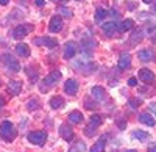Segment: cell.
<instances>
[{
    "label": "cell",
    "mask_w": 156,
    "mask_h": 152,
    "mask_svg": "<svg viewBox=\"0 0 156 152\" xmlns=\"http://www.w3.org/2000/svg\"><path fill=\"white\" fill-rule=\"evenodd\" d=\"M84 107H86V108H90V110H94V108H95V104H92V100L86 99V100H84Z\"/></svg>",
    "instance_id": "cell-32"
},
{
    "label": "cell",
    "mask_w": 156,
    "mask_h": 152,
    "mask_svg": "<svg viewBox=\"0 0 156 152\" xmlns=\"http://www.w3.org/2000/svg\"><path fill=\"white\" fill-rule=\"evenodd\" d=\"M59 135L62 136V140H66V141H72L73 140V130L67 124H62L59 127Z\"/></svg>",
    "instance_id": "cell-8"
},
{
    "label": "cell",
    "mask_w": 156,
    "mask_h": 152,
    "mask_svg": "<svg viewBox=\"0 0 156 152\" xmlns=\"http://www.w3.org/2000/svg\"><path fill=\"white\" fill-rule=\"evenodd\" d=\"M119 68L120 69H128L129 66H131V55L129 54H122L120 57H119Z\"/></svg>",
    "instance_id": "cell-13"
},
{
    "label": "cell",
    "mask_w": 156,
    "mask_h": 152,
    "mask_svg": "<svg viewBox=\"0 0 156 152\" xmlns=\"http://www.w3.org/2000/svg\"><path fill=\"white\" fill-rule=\"evenodd\" d=\"M126 152H137V150H134V149H129V150H126Z\"/></svg>",
    "instance_id": "cell-43"
},
{
    "label": "cell",
    "mask_w": 156,
    "mask_h": 152,
    "mask_svg": "<svg viewBox=\"0 0 156 152\" xmlns=\"http://www.w3.org/2000/svg\"><path fill=\"white\" fill-rule=\"evenodd\" d=\"M147 152H156V144H151L150 147H148V150Z\"/></svg>",
    "instance_id": "cell-36"
},
{
    "label": "cell",
    "mask_w": 156,
    "mask_h": 152,
    "mask_svg": "<svg viewBox=\"0 0 156 152\" xmlns=\"http://www.w3.org/2000/svg\"><path fill=\"white\" fill-rule=\"evenodd\" d=\"M64 90H66V93L69 96H75L78 93V83L73 79H69V80H66V83H64Z\"/></svg>",
    "instance_id": "cell-10"
},
{
    "label": "cell",
    "mask_w": 156,
    "mask_h": 152,
    "mask_svg": "<svg viewBox=\"0 0 156 152\" xmlns=\"http://www.w3.org/2000/svg\"><path fill=\"white\" fill-rule=\"evenodd\" d=\"M92 96H94L97 100H103V99L106 97V91L103 90L101 86H98V85H97V86H94V88H92Z\"/></svg>",
    "instance_id": "cell-19"
},
{
    "label": "cell",
    "mask_w": 156,
    "mask_h": 152,
    "mask_svg": "<svg viewBox=\"0 0 156 152\" xmlns=\"http://www.w3.org/2000/svg\"><path fill=\"white\" fill-rule=\"evenodd\" d=\"M45 140H47V133H45L44 130H36V132L28 133V141H30L31 144L44 146V144H45Z\"/></svg>",
    "instance_id": "cell-2"
},
{
    "label": "cell",
    "mask_w": 156,
    "mask_h": 152,
    "mask_svg": "<svg viewBox=\"0 0 156 152\" xmlns=\"http://www.w3.org/2000/svg\"><path fill=\"white\" fill-rule=\"evenodd\" d=\"M136 83H137V82H136V79H129V80H128V85H129V86H134Z\"/></svg>",
    "instance_id": "cell-35"
},
{
    "label": "cell",
    "mask_w": 156,
    "mask_h": 152,
    "mask_svg": "<svg viewBox=\"0 0 156 152\" xmlns=\"http://www.w3.org/2000/svg\"><path fill=\"white\" fill-rule=\"evenodd\" d=\"M106 17V9H103V8H97L95 9V22H100Z\"/></svg>",
    "instance_id": "cell-25"
},
{
    "label": "cell",
    "mask_w": 156,
    "mask_h": 152,
    "mask_svg": "<svg viewBox=\"0 0 156 152\" xmlns=\"http://www.w3.org/2000/svg\"><path fill=\"white\" fill-rule=\"evenodd\" d=\"M51 2H62L64 3V2H67V0H51Z\"/></svg>",
    "instance_id": "cell-40"
},
{
    "label": "cell",
    "mask_w": 156,
    "mask_h": 152,
    "mask_svg": "<svg viewBox=\"0 0 156 152\" xmlns=\"http://www.w3.org/2000/svg\"><path fill=\"white\" fill-rule=\"evenodd\" d=\"M89 124H94V125H97V127H100V124H101L100 115H92V116L89 118Z\"/></svg>",
    "instance_id": "cell-29"
},
{
    "label": "cell",
    "mask_w": 156,
    "mask_h": 152,
    "mask_svg": "<svg viewBox=\"0 0 156 152\" xmlns=\"http://www.w3.org/2000/svg\"><path fill=\"white\" fill-rule=\"evenodd\" d=\"M0 136L5 141H12L16 138V129H14V125H12L11 121H3L0 124Z\"/></svg>",
    "instance_id": "cell-1"
},
{
    "label": "cell",
    "mask_w": 156,
    "mask_h": 152,
    "mask_svg": "<svg viewBox=\"0 0 156 152\" xmlns=\"http://www.w3.org/2000/svg\"><path fill=\"white\" fill-rule=\"evenodd\" d=\"M0 60H2L5 65H6V68L8 69H11V71H14V72H17L19 69H20V65H19V61L12 57V55H9V54H5V55H2L0 57Z\"/></svg>",
    "instance_id": "cell-5"
},
{
    "label": "cell",
    "mask_w": 156,
    "mask_h": 152,
    "mask_svg": "<svg viewBox=\"0 0 156 152\" xmlns=\"http://www.w3.org/2000/svg\"><path fill=\"white\" fill-rule=\"evenodd\" d=\"M95 132H97V125H94V124H89L87 127L84 129V133H86L87 136H94Z\"/></svg>",
    "instance_id": "cell-28"
},
{
    "label": "cell",
    "mask_w": 156,
    "mask_h": 152,
    "mask_svg": "<svg viewBox=\"0 0 156 152\" xmlns=\"http://www.w3.org/2000/svg\"><path fill=\"white\" fill-rule=\"evenodd\" d=\"M139 121H140L142 124L148 125V127H153V125L156 124L154 118L150 115V113H140V115H139Z\"/></svg>",
    "instance_id": "cell-17"
},
{
    "label": "cell",
    "mask_w": 156,
    "mask_h": 152,
    "mask_svg": "<svg viewBox=\"0 0 156 152\" xmlns=\"http://www.w3.org/2000/svg\"><path fill=\"white\" fill-rule=\"evenodd\" d=\"M69 152H86V144L83 141H76L75 146H72Z\"/></svg>",
    "instance_id": "cell-24"
},
{
    "label": "cell",
    "mask_w": 156,
    "mask_h": 152,
    "mask_svg": "<svg viewBox=\"0 0 156 152\" xmlns=\"http://www.w3.org/2000/svg\"><path fill=\"white\" fill-rule=\"evenodd\" d=\"M64 105V99L61 97V96H53L50 99V107L53 108V110H58V108H61Z\"/></svg>",
    "instance_id": "cell-21"
},
{
    "label": "cell",
    "mask_w": 156,
    "mask_h": 152,
    "mask_svg": "<svg viewBox=\"0 0 156 152\" xmlns=\"http://www.w3.org/2000/svg\"><path fill=\"white\" fill-rule=\"evenodd\" d=\"M3 105H5V99H3L2 96H0V108H2Z\"/></svg>",
    "instance_id": "cell-37"
},
{
    "label": "cell",
    "mask_w": 156,
    "mask_h": 152,
    "mask_svg": "<svg viewBox=\"0 0 156 152\" xmlns=\"http://www.w3.org/2000/svg\"><path fill=\"white\" fill-rule=\"evenodd\" d=\"M61 80V72L59 71H53V72H50L47 77H45V80H44V83H42V93H45L47 91V86H53L55 83H58Z\"/></svg>",
    "instance_id": "cell-4"
},
{
    "label": "cell",
    "mask_w": 156,
    "mask_h": 152,
    "mask_svg": "<svg viewBox=\"0 0 156 152\" xmlns=\"http://www.w3.org/2000/svg\"><path fill=\"white\" fill-rule=\"evenodd\" d=\"M58 13H59V14H62L64 17H67V19H70V17L73 16V11H72L70 8H66V6H61V8L58 9Z\"/></svg>",
    "instance_id": "cell-26"
},
{
    "label": "cell",
    "mask_w": 156,
    "mask_h": 152,
    "mask_svg": "<svg viewBox=\"0 0 156 152\" xmlns=\"http://www.w3.org/2000/svg\"><path fill=\"white\" fill-rule=\"evenodd\" d=\"M76 55V44L75 43H66V46H64V58H73Z\"/></svg>",
    "instance_id": "cell-11"
},
{
    "label": "cell",
    "mask_w": 156,
    "mask_h": 152,
    "mask_svg": "<svg viewBox=\"0 0 156 152\" xmlns=\"http://www.w3.org/2000/svg\"><path fill=\"white\" fill-rule=\"evenodd\" d=\"M16 52H17V55H20V57H30V47H28L27 44L20 43V44L16 46Z\"/></svg>",
    "instance_id": "cell-20"
},
{
    "label": "cell",
    "mask_w": 156,
    "mask_h": 152,
    "mask_svg": "<svg viewBox=\"0 0 156 152\" xmlns=\"http://www.w3.org/2000/svg\"><path fill=\"white\" fill-rule=\"evenodd\" d=\"M8 2H9V0H0V5L5 6V5H8Z\"/></svg>",
    "instance_id": "cell-38"
},
{
    "label": "cell",
    "mask_w": 156,
    "mask_h": 152,
    "mask_svg": "<svg viewBox=\"0 0 156 152\" xmlns=\"http://www.w3.org/2000/svg\"><path fill=\"white\" fill-rule=\"evenodd\" d=\"M139 105H140V102L137 99H129V107H131V108H137Z\"/></svg>",
    "instance_id": "cell-31"
},
{
    "label": "cell",
    "mask_w": 156,
    "mask_h": 152,
    "mask_svg": "<svg viewBox=\"0 0 156 152\" xmlns=\"http://www.w3.org/2000/svg\"><path fill=\"white\" fill-rule=\"evenodd\" d=\"M20 90H22V82H19V80H11V82L8 83V91H9V94L17 96V94L20 93Z\"/></svg>",
    "instance_id": "cell-12"
},
{
    "label": "cell",
    "mask_w": 156,
    "mask_h": 152,
    "mask_svg": "<svg viewBox=\"0 0 156 152\" xmlns=\"http://www.w3.org/2000/svg\"><path fill=\"white\" fill-rule=\"evenodd\" d=\"M76 2H81V0H76Z\"/></svg>",
    "instance_id": "cell-45"
},
{
    "label": "cell",
    "mask_w": 156,
    "mask_h": 152,
    "mask_svg": "<svg viewBox=\"0 0 156 152\" xmlns=\"http://www.w3.org/2000/svg\"><path fill=\"white\" fill-rule=\"evenodd\" d=\"M154 11H156V5H154Z\"/></svg>",
    "instance_id": "cell-44"
},
{
    "label": "cell",
    "mask_w": 156,
    "mask_h": 152,
    "mask_svg": "<svg viewBox=\"0 0 156 152\" xmlns=\"http://www.w3.org/2000/svg\"><path fill=\"white\" fill-rule=\"evenodd\" d=\"M151 110H153V111H156V105H151Z\"/></svg>",
    "instance_id": "cell-41"
},
{
    "label": "cell",
    "mask_w": 156,
    "mask_h": 152,
    "mask_svg": "<svg viewBox=\"0 0 156 152\" xmlns=\"http://www.w3.org/2000/svg\"><path fill=\"white\" fill-rule=\"evenodd\" d=\"M34 3H36V6H44L45 5L44 0H34Z\"/></svg>",
    "instance_id": "cell-34"
},
{
    "label": "cell",
    "mask_w": 156,
    "mask_h": 152,
    "mask_svg": "<svg viewBox=\"0 0 156 152\" xmlns=\"http://www.w3.org/2000/svg\"><path fill=\"white\" fill-rule=\"evenodd\" d=\"M117 125H119L120 129H125V125H126V121H125V119H122V118H119V119H117Z\"/></svg>",
    "instance_id": "cell-33"
},
{
    "label": "cell",
    "mask_w": 156,
    "mask_h": 152,
    "mask_svg": "<svg viewBox=\"0 0 156 152\" xmlns=\"http://www.w3.org/2000/svg\"><path fill=\"white\" fill-rule=\"evenodd\" d=\"M48 30L51 33H58L62 30V19L59 16H55V17H51L50 22H48Z\"/></svg>",
    "instance_id": "cell-7"
},
{
    "label": "cell",
    "mask_w": 156,
    "mask_h": 152,
    "mask_svg": "<svg viewBox=\"0 0 156 152\" xmlns=\"http://www.w3.org/2000/svg\"><path fill=\"white\" fill-rule=\"evenodd\" d=\"M69 122L70 124H80L83 121V115H81V111H78V110H73L69 113Z\"/></svg>",
    "instance_id": "cell-18"
},
{
    "label": "cell",
    "mask_w": 156,
    "mask_h": 152,
    "mask_svg": "<svg viewBox=\"0 0 156 152\" xmlns=\"http://www.w3.org/2000/svg\"><path fill=\"white\" fill-rule=\"evenodd\" d=\"M37 107H39V104H37V100H36V99H31L30 102L27 104V108H28V110H36Z\"/></svg>",
    "instance_id": "cell-30"
},
{
    "label": "cell",
    "mask_w": 156,
    "mask_h": 152,
    "mask_svg": "<svg viewBox=\"0 0 156 152\" xmlns=\"http://www.w3.org/2000/svg\"><path fill=\"white\" fill-rule=\"evenodd\" d=\"M133 138H137L139 141H145V140H148V133L144 132V130H134L133 132Z\"/></svg>",
    "instance_id": "cell-23"
},
{
    "label": "cell",
    "mask_w": 156,
    "mask_h": 152,
    "mask_svg": "<svg viewBox=\"0 0 156 152\" xmlns=\"http://www.w3.org/2000/svg\"><path fill=\"white\" fill-rule=\"evenodd\" d=\"M34 44L36 46H45L48 49H53V47L58 46V41L55 39V38H36Z\"/></svg>",
    "instance_id": "cell-6"
},
{
    "label": "cell",
    "mask_w": 156,
    "mask_h": 152,
    "mask_svg": "<svg viewBox=\"0 0 156 152\" xmlns=\"http://www.w3.org/2000/svg\"><path fill=\"white\" fill-rule=\"evenodd\" d=\"M31 32H33V25L31 24H22V25H17V27L12 30V36H14L16 39H22V38H25Z\"/></svg>",
    "instance_id": "cell-3"
},
{
    "label": "cell",
    "mask_w": 156,
    "mask_h": 152,
    "mask_svg": "<svg viewBox=\"0 0 156 152\" xmlns=\"http://www.w3.org/2000/svg\"><path fill=\"white\" fill-rule=\"evenodd\" d=\"M101 30L105 32L106 36H112V35H115L117 30H119V27H117V24H115V22H108V24H103Z\"/></svg>",
    "instance_id": "cell-15"
},
{
    "label": "cell",
    "mask_w": 156,
    "mask_h": 152,
    "mask_svg": "<svg viewBox=\"0 0 156 152\" xmlns=\"http://www.w3.org/2000/svg\"><path fill=\"white\" fill-rule=\"evenodd\" d=\"M137 77H139L142 82H144V83H151V82L154 80V74H153L150 69L144 68V69H140V71H139Z\"/></svg>",
    "instance_id": "cell-9"
},
{
    "label": "cell",
    "mask_w": 156,
    "mask_h": 152,
    "mask_svg": "<svg viewBox=\"0 0 156 152\" xmlns=\"http://www.w3.org/2000/svg\"><path fill=\"white\" fill-rule=\"evenodd\" d=\"M137 57L142 61H151V60H154V52L150 50V49H142V50L137 52Z\"/></svg>",
    "instance_id": "cell-14"
},
{
    "label": "cell",
    "mask_w": 156,
    "mask_h": 152,
    "mask_svg": "<svg viewBox=\"0 0 156 152\" xmlns=\"http://www.w3.org/2000/svg\"><path fill=\"white\" fill-rule=\"evenodd\" d=\"M142 2H145V3H153V2H156V0H142Z\"/></svg>",
    "instance_id": "cell-39"
},
{
    "label": "cell",
    "mask_w": 156,
    "mask_h": 152,
    "mask_svg": "<svg viewBox=\"0 0 156 152\" xmlns=\"http://www.w3.org/2000/svg\"><path fill=\"white\" fill-rule=\"evenodd\" d=\"M105 144H106V135H103L94 146H90L89 152H103L105 150Z\"/></svg>",
    "instance_id": "cell-16"
},
{
    "label": "cell",
    "mask_w": 156,
    "mask_h": 152,
    "mask_svg": "<svg viewBox=\"0 0 156 152\" xmlns=\"http://www.w3.org/2000/svg\"><path fill=\"white\" fill-rule=\"evenodd\" d=\"M153 43H154V44H156V35H154V36H153Z\"/></svg>",
    "instance_id": "cell-42"
},
{
    "label": "cell",
    "mask_w": 156,
    "mask_h": 152,
    "mask_svg": "<svg viewBox=\"0 0 156 152\" xmlns=\"http://www.w3.org/2000/svg\"><path fill=\"white\" fill-rule=\"evenodd\" d=\"M142 38H144V32H142V30H137V32H134L133 36H131V43H133V44L140 43V41H142Z\"/></svg>",
    "instance_id": "cell-27"
},
{
    "label": "cell",
    "mask_w": 156,
    "mask_h": 152,
    "mask_svg": "<svg viewBox=\"0 0 156 152\" xmlns=\"http://www.w3.org/2000/svg\"><path fill=\"white\" fill-rule=\"evenodd\" d=\"M134 27V20L133 19H125L120 25H119V32H129Z\"/></svg>",
    "instance_id": "cell-22"
}]
</instances>
